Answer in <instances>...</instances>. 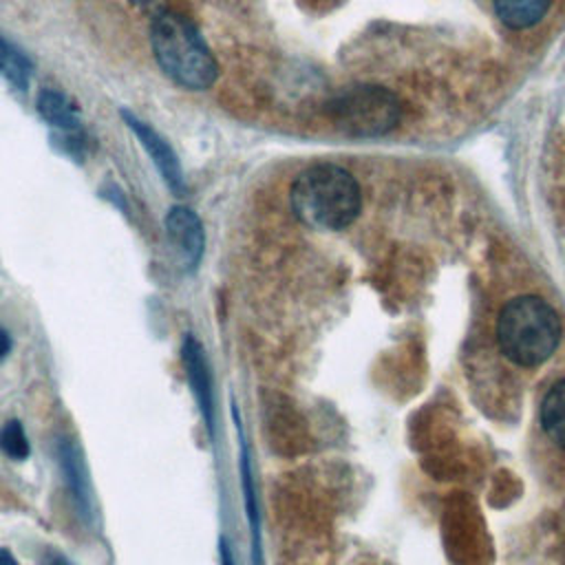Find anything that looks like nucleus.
I'll return each instance as SVG.
<instances>
[{
	"instance_id": "obj_7",
	"label": "nucleus",
	"mask_w": 565,
	"mask_h": 565,
	"mask_svg": "<svg viewBox=\"0 0 565 565\" xmlns=\"http://www.w3.org/2000/svg\"><path fill=\"white\" fill-rule=\"evenodd\" d=\"M181 360H183V369L188 375V384L192 388V395L199 404L203 424L210 433V437H214V391H212V373L207 366V358H205V349L201 347V342L194 335H185L183 338V347H181Z\"/></svg>"
},
{
	"instance_id": "obj_6",
	"label": "nucleus",
	"mask_w": 565,
	"mask_h": 565,
	"mask_svg": "<svg viewBox=\"0 0 565 565\" xmlns=\"http://www.w3.org/2000/svg\"><path fill=\"white\" fill-rule=\"evenodd\" d=\"M166 236L179 256L181 265L194 271L203 258L205 249V232L201 218L185 205H174L168 210L163 218Z\"/></svg>"
},
{
	"instance_id": "obj_12",
	"label": "nucleus",
	"mask_w": 565,
	"mask_h": 565,
	"mask_svg": "<svg viewBox=\"0 0 565 565\" xmlns=\"http://www.w3.org/2000/svg\"><path fill=\"white\" fill-rule=\"evenodd\" d=\"M541 424L547 437L565 450V380L556 382L543 397Z\"/></svg>"
},
{
	"instance_id": "obj_5",
	"label": "nucleus",
	"mask_w": 565,
	"mask_h": 565,
	"mask_svg": "<svg viewBox=\"0 0 565 565\" xmlns=\"http://www.w3.org/2000/svg\"><path fill=\"white\" fill-rule=\"evenodd\" d=\"M121 117L126 121V126L135 132V137L139 139L141 148L148 152V157L152 159L154 168L159 170L163 183L177 194L181 196L185 192V179H183V170L179 163L177 152L172 150V146L146 121H141L135 113L130 110H121Z\"/></svg>"
},
{
	"instance_id": "obj_1",
	"label": "nucleus",
	"mask_w": 565,
	"mask_h": 565,
	"mask_svg": "<svg viewBox=\"0 0 565 565\" xmlns=\"http://www.w3.org/2000/svg\"><path fill=\"white\" fill-rule=\"evenodd\" d=\"M289 201L298 221L320 232L349 227L362 207L355 177L335 163L305 168L291 183Z\"/></svg>"
},
{
	"instance_id": "obj_19",
	"label": "nucleus",
	"mask_w": 565,
	"mask_h": 565,
	"mask_svg": "<svg viewBox=\"0 0 565 565\" xmlns=\"http://www.w3.org/2000/svg\"><path fill=\"white\" fill-rule=\"evenodd\" d=\"M0 565H18V561H15V556L9 550L0 547Z\"/></svg>"
},
{
	"instance_id": "obj_15",
	"label": "nucleus",
	"mask_w": 565,
	"mask_h": 565,
	"mask_svg": "<svg viewBox=\"0 0 565 565\" xmlns=\"http://www.w3.org/2000/svg\"><path fill=\"white\" fill-rule=\"evenodd\" d=\"M218 556H221V565H236L234 556H232V550H230V545L223 536L218 539Z\"/></svg>"
},
{
	"instance_id": "obj_4",
	"label": "nucleus",
	"mask_w": 565,
	"mask_h": 565,
	"mask_svg": "<svg viewBox=\"0 0 565 565\" xmlns=\"http://www.w3.org/2000/svg\"><path fill=\"white\" fill-rule=\"evenodd\" d=\"M327 115L344 135L371 139L391 132L399 124L402 102L384 86L358 84L333 95Z\"/></svg>"
},
{
	"instance_id": "obj_9",
	"label": "nucleus",
	"mask_w": 565,
	"mask_h": 565,
	"mask_svg": "<svg viewBox=\"0 0 565 565\" xmlns=\"http://www.w3.org/2000/svg\"><path fill=\"white\" fill-rule=\"evenodd\" d=\"M241 481H243V499H245V514L249 523V539H252V561L254 565H263V547H260V516L256 505V488L249 461V448L241 433Z\"/></svg>"
},
{
	"instance_id": "obj_2",
	"label": "nucleus",
	"mask_w": 565,
	"mask_h": 565,
	"mask_svg": "<svg viewBox=\"0 0 565 565\" xmlns=\"http://www.w3.org/2000/svg\"><path fill=\"white\" fill-rule=\"evenodd\" d=\"M150 44L161 71L181 88L205 90L218 77V64L199 31L174 11H159L150 24Z\"/></svg>"
},
{
	"instance_id": "obj_18",
	"label": "nucleus",
	"mask_w": 565,
	"mask_h": 565,
	"mask_svg": "<svg viewBox=\"0 0 565 565\" xmlns=\"http://www.w3.org/2000/svg\"><path fill=\"white\" fill-rule=\"evenodd\" d=\"M128 2L135 4V7H139V9H148V11H150V9L154 11V9H159V7L163 4V0H128Z\"/></svg>"
},
{
	"instance_id": "obj_10",
	"label": "nucleus",
	"mask_w": 565,
	"mask_h": 565,
	"mask_svg": "<svg viewBox=\"0 0 565 565\" xmlns=\"http://www.w3.org/2000/svg\"><path fill=\"white\" fill-rule=\"evenodd\" d=\"M35 106L42 119L49 121L57 132H82V124L77 119L75 106L66 95L44 88L38 93Z\"/></svg>"
},
{
	"instance_id": "obj_3",
	"label": "nucleus",
	"mask_w": 565,
	"mask_h": 565,
	"mask_svg": "<svg viewBox=\"0 0 565 565\" xmlns=\"http://www.w3.org/2000/svg\"><path fill=\"white\" fill-rule=\"evenodd\" d=\"M558 313L536 296H519L510 300L497 322L499 347L508 360L521 366L545 362L561 342Z\"/></svg>"
},
{
	"instance_id": "obj_17",
	"label": "nucleus",
	"mask_w": 565,
	"mask_h": 565,
	"mask_svg": "<svg viewBox=\"0 0 565 565\" xmlns=\"http://www.w3.org/2000/svg\"><path fill=\"white\" fill-rule=\"evenodd\" d=\"M42 565H73L66 556H62V554H57V552H49L46 554V558H44V563Z\"/></svg>"
},
{
	"instance_id": "obj_16",
	"label": "nucleus",
	"mask_w": 565,
	"mask_h": 565,
	"mask_svg": "<svg viewBox=\"0 0 565 565\" xmlns=\"http://www.w3.org/2000/svg\"><path fill=\"white\" fill-rule=\"evenodd\" d=\"M9 351H11V335H9V331L0 329V360H4L9 355Z\"/></svg>"
},
{
	"instance_id": "obj_11",
	"label": "nucleus",
	"mask_w": 565,
	"mask_h": 565,
	"mask_svg": "<svg viewBox=\"0 0 565 565\" xmlns=\"http://www.w3.org/2000/svg\"><path fill=\"white\" fill-rule=\"evenodd\" d=\"M552 0H492L497 18L514 31L534 26L547 13Z\"/></svg>"
},
{
	"instance_id": "obj_13",
	"label": "nucleus",
	"mask_w": 565,
	"mask_h": 565,
	"mask_svg": "<svg viewBox=\"0 0 565 565\" xmlns=\"http://www.w3.org/2000/svg\"><path fill=\"white\" fill-rule=\"evenodd\" d=\"M0 75H4L18 90L29 88V77H31L29 60L2 38H0Z\"/></svg>"
},
{
	"instance_id": "obj_8",
	"label": "nucleus",
	"mask_w": 565,
	"mask_h": 565,
	"mask_svg": "<svg viewBox=\"0 0 565 565\" xmlns=\"http://www.w3.org/2000/svg\"><path fill=\"white\" fill-rule=\"evenodd\" d=\"M57 459H60V468L64 475V481L75 499V505L79 510V514L86 521H93L95 514V497H93V486H90V477L86 470V463L82 459V450L77 448L75 441L71 439H60L57 444Z\"/></svg>"
},
{
	"instance_id": "obj_14",
	"label": "nucleus",
	"mask_w": 565,
	"mask_h": 565,
	"mask_svg": "<svg viewBox=\"0 0 565 565\" xmlns=\"http://www.w3.org/2000/svg\"><path fill=\"white\" fill-rule=\"evenodd\" d=\"M0 450L15 459V461H22L29 457V441H26V435H24V428L18 419H9L2 428H0Z\"/></svg>"
}]
</instances>
